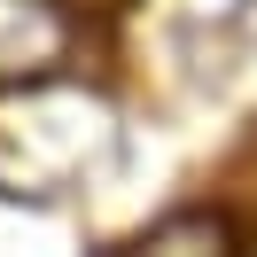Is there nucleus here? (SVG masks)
Returning <instances> with one entry per match:
<instances>
[{"label":"nucleus","mask_w":257,"mask_h":257,"mask_svg":"<svg viewBox=\"0 0 257 257\" xmlns=\"http://www.w3.org/2000/svg\"><path fill=\"white\" fill-rule=\"evenodd\" d=\"M117 148V109L94 86L24 78L0 86V187L8 195H63Z\"/></svg>","instance_id":"1"},{"label":"nucleus","mask_w":257,"mask_h":257,"mask_svg":"<svg viewBox=\"0 0 257 257\" xmlns=\"http://www.w3.org/2000/svg\"><path fill=\"white\" fill-rule=\"evenodd\" d=\"M70 47V8L63 0H0V86L55 78Z\"/></svg>","instance_id":"2"}]
</instances>
